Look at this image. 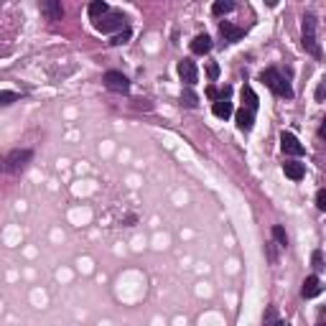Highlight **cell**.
Instances as JSON below:
<instances>
[{
  "instance_id": "6da1fadb",
  "label": "cell",
  "mask_w": 326,
  "mask_h": 326,
  "mask_svg": "<svg viewBox=\"0 0 326 326\" xmlns=\"http://www.w3.org/2000/svg\"><path fill=\"white\" fill-rule=\"evenodd\" d=\"M260 79L270 87V89H273V92H275V94H278V97H285V100H291V97H293L291 84L283 79V74H280L278 69H273V66H270V69H265V71L260 74Z\"/></svg>"
},
{
  "instance_id": "7a4b0ae2",
  "label": "cell",
  "mask_w": 326,
  "mask_h": 326,
  "mask_svg": "<svg viewBox=\"0 0 326 326\" xmlns=\"http://www.w3.org/2000/svg\"><path fill=\"white\" fill-rule=\"evenodd\" d=\"M31 158H33V150H28V148H15V150H10V153L5 156V171H8V174H15V171L26 168Z\"/></svg>"
},
{
  "instance_id": "3957f363",
  "label": "cell",
  "mask_w": 326,
  "mask_h": 326,
  "mask_svg": "<svg viewBox=\"0 0 326 326\" xmlns=\"http://www.w3.org/2000/svg\"><path fill=\"white\" fill-rule=\"evenodd\" d=\"M94 28L102 31V33H112V31H120V28L125 31V15L118 13V10H110L105 18L94 21Z\"/></svg>"
},
{
  "instance_id": "277c9868",
  "label": "cell",
  "mask_w": 326,
  "mask_h": 326,
  "mask_svg": "<svg viewBox=\"0 0 326 326\" xmlns=\"http://www.w3.org/2000/svg\"><path fill=\"white\" fill-rule=\"evenodd\" d=\"M303 49L314 56H321V49L316 44V23H314V15H306L303 18Z\"/></svg>"
},
{
  "instance_id": "5b68a950",
  "label": "cell",
  "mask_w": 326,
  "mask_h": 326,
  "mask_svg": "<svg viewBox=\"0 0 326 326\" xmlns=\"http://www.w3.org/2000/svg\"><path fill=\"white\" fill-rule=\"evenodd\" d=\"M102 82H105V87L110 89V92H118V94H125L128 89H130V82H128V76L123 74V71H105V76H102Z\"/></svg>"
},
{
  "instance_id": "8992f818",
  "label": "cell",
  "mask_w": 326,
  "mask_h": 326,
  "mask_svg": "<svg viewBox=\"0 0 326 326\" xmlns=\"http://www.w3.org/2000/svg\"><path fill=\"white\" fill-rule=\"evenodd\" d=\"M280 148L288 156H303V145L298 143V138L293 132H280Z\"/></svg>"
},
{
  "instance_id": "52a82bcc",
  "label": "cell",
  "mask_w": 326,
  "mask_h": 326,
  "mask_svg": "<svg viewBox=\"0 0 326 326\" xmlns=\"http://www.w3.org/2000/svg\"><path fill=\"white\" fill-rule=\"evenodd\" d=\"M179 76L186 82V87H194L196 79H199V71H196V64L191 59H181L179 62Z\"/></svg>"
},
{
  "instance_id": "ba28073f",
  "label": "cell",
  "mask_w": 326,
  "mask_h": 326,
  "mask_svg": "<svg viewBox=\"0 0 326 326\" xmlns=\"http://www.w3.org/2000/svg\"><path fill=\"white\" fill-rule=\"evenodd\" d=\"M219 33H222V39H224L227 44H235V41H240V39L245 36V31L237 28V26H232L229 21H222V23H219Z\"/></svg>"
},
{
  "instance_id": "9c48e42d",
  "label": "cell",
  "mask_w": 326,
  "mask_h": 326,
  "mask_svg": "<svg viewBox=\"0 0 326 326\" xmlns=\"http://www.w3.org/2000/svg\"><path fill=\"white\" fill-rule=\"evenodd\" d=\"M41 13L46 15V21H62L64 8L59 0H46V3H41Z\"/></svg>"
},
{
  "instance_id": "30bf717a",
  "label": "cell",
  "mask_w": 326,
  "mask_h": 326,
  "mask_svg": "<svg viewBox=\"0 0 326 326\" xmlns=\"http://www.w3.org/2000/svg\"><path fill=\"white\" fill-rule=\"evenodd\" d=\"M283 174H285L288 179H293V181H301V179L306 176V166L298 163V161H285V163H283Z\"/></svg>"
},
{
  "instance_id": "8fae6325",
  "label": "cell",
  "mask_w": 326,
  "mask_h": 326,
  "mask_svg": "<svg viewBox=\"0 0 326 326\" xmlns=\"http://www.w3.org/2000/svg\"><path fill=\"white\" fill-rule=\"evenodd\" d=\"M301 293H303V298H316V296L321 293V280H319V275H309V278L303 280Z\"/></svg>"
},
{
  "instance_id": "7c38bea8",
  "label": "cell",
  "mask_w": 326,
  "mask_h": 326,
  "mask_svg": "<svg viewBox=\"0 0 326 326\" xmlns=\"http://www.w3.org/2000/svg\"><path fill=\"white\" fill-rule=\"evenodd\" d=\"M253 125H255V112L253 110H247V107H242V110H237V128L245 132L253 130Z\"/></svg>"
},
{
  "instance_id": "4fadbf2b",
  "label": "cell",
  "mask_w": 326,
  "mask_h": 326,
  "mask_svg": "<svg viewBox=\"0 0 326 326\" xmlns=\"http://www.w3.org/2000/svg\"><path fill=\"white\" fill-rule=\"evenodd\" d=\"M191 51L194 54H209L212 51V39L206 33H199L194 41H191Z\"/></svg>"
},
{
  "instance_id": "5bb4252c",
  "label": "cell",
  "mask_w": 326,
  "mask_h": 326,
  "mask_svg": "<svg viewBox=\"0 0 326 326\" xmlns=\"http://www.w3.org/2000/svg\"><path fill=\"white\" fill-rule=\"evenodd\" d=\"M107 13H110V8H107L105 0H94V3H89V18L100 21V18H105Z\"/></svg>"
},
{
  "instance_id": "9a60e30c",
  "label": "cell",
  "mask_w": 326,
  "mask_h": 326,
  "mask_svg": "<svg viewBox=\"0 0 326 326\" xmlns=\"http://www.w3.org/2000/svg\"><path fill=\"white\" fill-rule=\"evenodd\" d=\"M212 112H214L217 118L227 120V118L232 115V102H229V100H217V102H214V107H212Z\"/></svg>"
},
{
  "instance_id": "2e32d148",
  "label": "cell",
  "mask_w": 326,
  "mask_h": 326,
  "mask_svg": "<svg viewBox=\"0 0 326 326\" xmlns=\"http://www.w3.org/2000/svg\"><path fill=\"white\" fill-rule=\"evenodd\" d=\"M242 102H245V105H247V110H253V112H255V110H258V105H260L258 94H255V92H253V87H247V84L242 87Z\"/></svg>"
},
{
  "instance_id": "e0dca14e",
  "label": "cell",
  "mask_w": 326,
  "mask_h": 326,
  "mask_svg": "<svg viewBox=\"0 0 326 326\" xmlns=\"http://www.w3.org/2000/svg\"><path fill=\"white\" fill-rule=\"evenodd\" d=\"M232 8H235L232 0H217V3L212 5V13H214V15H224V13H229Z\"/></svg>"
},
{
  "instance_id": "ac0fdd59",
  "label": "cell",
  "mask_w": 326,
  "mask_h": 326,
  "mask_svg": "<svg viewBox=\"0 0 326 326\" xmlns=\"http://www.w3.org/2000/svg\"><path fill=\"white\" fill-rule=\"evenodd\" d=\"M181 102H184L186 107H196V105H199V97L194 94V89H191V87H186V89H184V94H181Z\"/></svg>"
},
{
  "instance_id": "d6986e66",
  "label": "cell",
  "mask_w": 326,
  "mask_h": 326,
  "mask_svg": "<svg viewBox=\"0 0 326 326\" xmlns=\"http://www.w3.org/2000/svg\"><path fill=\"white\" fill-rule=\"evenodd\" d=\"M273 237H275V242H278L280 247H285V245H288V235H285V229H283L280 224H275V227H273Z\"/></svg>"
},
{
  "instance_id": "ffe728a7",
  "label": "cell",
  "mask_w": 326,
  "mask_h": 326,
  "mask_svg": "<svg viewBox=\"0 0 326 326\" xmlns=\"http://www.w3.org/2000/svg\"><path fill=\"white\" fill-rule=\"evenodd\" d=\"M311 265H314V270H321V267H324V255H321V250H316V253L311 255Z\"/></svg>"
},
{
  "instance_id": "44dd1931",
  "label": "cell",
  "mask_w": 326,
  "mask_h": 326,
  "mask_svg": "<svg viewBox=\"0 0 326 326\" xmlns=\"http://www.w3.org/2000/svg\"><path fill=\"white\" fill-rule=\"evenodd\" d=\"M13 100H18L15 92H0V105H10Z\"/></svg>"
},
{
  "instance_id": "7402d4cb",
  "label": "cell",
  "mask_w": 326,
  "mask_h": 326,
  "mask_svg": "<svg viewBox=\"0 0 326 326\" xmlns=\"http://www.w3.org/2000/svg\"><path fill=\"white\" fill-rule=\"evenodd\" d=\"M316 206L326 212V189H319V194H316Z\"/></svg>"
},
{
  "instance_id": "603a6c76",
  "label": "cell",
  "mask_w": 326,
  "mask_h": 326,
  "mask_svg": "<svg viewBox=\"0 0 326 326\" xmlns=\"http://www.w3.org/2000/svg\"><path fill=\"white\" fill-rule=\"evenodd\" d=\"M128 39H130V28H125L120 36H115V39H112V44H115V46H120V44H125Z\"/></svg>"
},
{
  "instance_id": "cb8c5ba5",
  "label": "cell",
  "mask_w": 326,
  "mask_h": 326,
  "mask_svg": "<svg viewBox=\"0 0 326 326\" xmlns=\"http://www.w3.org/2000/svg\"><path fill=\"white\" fill-rule=\"evenodd\" d=\"M206 74H209V79H217V76H219V66L209 64V66H206Z\"/></svg>"
},
{
  "instance_id": "d4e9b609",
  "label": "cell",
  "mask_w": 326,
  "mask_h": 326,
  "mask_svg": "<svg viewBox=\"0 0 326 326\" xmlns=\"http://www.w3.org/2000/svg\"><path fill=\"white\" fill-rule=\"evenodd\" d=\"M206 97H212V100H219V92H217L214 87H209V89H206Z\"/></svg>"
},
{
  "instance_id": "484cf974",
  "label": "cell",
  "mask_w": 326,
  "mask_h": 326,
  "mask_svg": "<svg viewBox=\"0 0 326 326\" xmlns=\"http://www.w3.org/2000/svg\"><path fill=\"white\" fill-rule=\"evenodd\" d=\"M319 138H324V140H326V118L321 120V128H319Z\"/></svg>"
},
{
  "instance_id": "4316f807",
  "label": "cell",
  "mask_w": 326,
  "mask_h": 326,
  "mask_svg": "<svg viewBox=\"0 0 326 326\" xmlns=\"http://www.w3.org/2000/svg\"><path fill=\"white\" fill-rule=\"evenodd\" d=\"M275 326H291V324H285V321H278V324H275Z\"/></svg>"
},
{
  "instance_id": "83f0119b",
  "label": "cell",
  "mask_w": 326,
  "mask_h": 326,
  "mask_svg": "<svg viewBox=\"0 0 326 326\" xmlns=\"http://www.w3.org/2000/svg\"><path fill=\"white\" fill-rule=\"evenodd\" d=\"M319 326H326V324H319Z\"/></svg>"
}]
</instances>
